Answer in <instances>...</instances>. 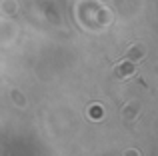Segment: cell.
Wrapping results in <instances>:
<instances>
[{"instance_id":"6da1fadb","label":"cell","mask_w":158,"mask_h":156,"mask_svg":"<svg viewBox=\"0 0 158 156\" xmlns=\"http://www.w3.org/2000/svg\"><path fill=\"white\" fill-rule=\"evenodd\" d=\"M132 70H134V66L130 62H122L116 68V76H128V74H132Z\"/></svg>"},{"instance_id":"7a4b0ae2","label":"cell","mask_w":158,"mask_h":156,"mask_svg":"<svg viewBox=\"0 0 158 156\" xmlns=\"http://www.w3.org/2000/svg\"><path fill=\"white\" fill-rule=\"evenodd\" d=\"M142 54H144V48L138 46V44H136V46H132L130 52H128V56H130V58H140Z\"/></svg>"}]
</instances>
